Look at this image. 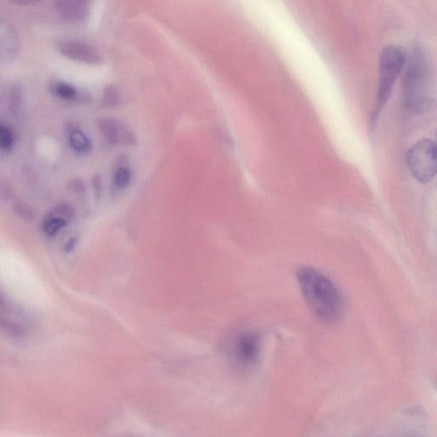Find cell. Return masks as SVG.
Listing matches in <instances>:
<instances>
[{
    "mask_svg": "<svg viewBox=\"0 0 437 437\" xmlns=\"http://www.w3.org/2000/svg\"><path fill=\"white\" fill-rule=\"evenodd\" d=\"M297 278L304 299L320 322L332 325L341 319L344 303L337 287L312 268L298 269Z\"/></svg>",
    "mask_w": 437,
    "mask_h": 437,
    "instance_id": "obj_1",
    "label": "cell"
},
{
    "mask_svg": "<svg viewBox=\"0 0 437 437\" xmlns=\"http://www.w3.org/2000/svg\"><path fill=\"white\" fill-rule=\"evenodd\" d=\"M406 70L402 79V96L406 110L415 114L425 113L434 104L429 63L425 51L415 46L406 53Z\"/></svg>",
    "mask_w": 437,
    "mask_h": 437,
    "instance_id": "obj_2",
    "label": "cell"
},
{
    "mask_svg": "<svg viewBox=\"0 0 437 437\" xmlns=\"http://www.w3.org/2000/svg\"><path fill=\"white\" fill-rule=\"evenodd\" d=\"M406 60V51L400 46L387 45L381 51L379 89L371 120L372 127L378 123L380 115L391 96L398 76L405 67Z\"/></svg>",
    "mask_w": 437,
    "mask_h": 437,
    "instance_id": "obj_3",
    "label": "cell"
},
{
    "mask_svg": "<svg viewBox=\"0 0 437 437\" xmlns=\"http://www.w3.org/2000/svg\"><path fill=\"white\" fill-rule=\"evenodd\" d=\"M406 166L416 181L427 184L436 173V147L431 139H422L409 148L406 155Z\"/></svg>",
    "mask_w": 437,
    "mask_h": 437,
    "instance_id": "obj_4",
    "label": "cell"
},
{
    "mask_svg": "<svg viewBox=\"0 0 437 437\" xmlns=\"http://www.w3.org/2000/svg\"><path fill=\"white\" fill-rule=\"evenodd\" d=\"M260 349L259 334L256 332H244L239 334L231 344V357L236 365L248 369L258 361Z\"/></svg>",
    "mask_w": 437,
    "mask_h": 437,
    "instance_id": "obj_5",
    "label": "cell"
},
{
    "mask_svg": "<svg viewBox=\"0 0 437 437\" xmlns=\"http://www.w3.org/2000/svg\"><path fill=\"white\" fill-rule=\"evenodd\" d=\"M59 51L64 57L77 62L96 64L102 60L96 47L80 41H64L60 43Z\"/></svg>",
    "mask_w": 437,
    "mask_h": 437,
    "instance_id": "obj_6",
    "label": "cell"
},
{
    "mask_svg": "<svg viewBox=\"0 0 437 437\" xmlns=\"http://www.w3.org/2000/svg\"><path fill=\"white\" fill-rule=\"evenodd\" d=\"M102 136L112 144H134L136 137L130 128L117 120L104 117L98 121Z\"/></svg>",
    "mask_w": 437,
    "mask_h": 437,
    "instance_id": "obj_7",
    "label": "cell"
},
{
    "mask_svg": "<svg viewBox=\"0 0 437 437\" xmlns=\"http://www.w3.org/2000/svg\"><path fill=\"white\" fill-rule=\"evenodd\" d=\"M20 38L14 26L0 17V61L15 59L20 50Z\"/></svg>",
    "mask_w": 437,
    "mask_h": 437,
    "instance_id": "obj_8",
    "label": "cell"
},
{
    "mask_svg": "<svg viewBox=\"0 0 437 437\" xmlns=\"http://www.w3.org/2000/svg\"><path fill=\"white\" fill-rule=\"evenodd\" d=\"M56 6L64 19L73 23L83 21L89 15L88 2L78 1V0H60L56 2Z\"/></svg>",
    "mask_w": 437,
    "mask_h": 437,
    "instance_id": "obj_9",
    "label": "cell"
},
{
    "mask_svg": "<svg viewBox=\"0 0 437 437\" xmlns=\"http://www.w3.org/2000/svg\"><path fill=\"white\" fill-rule=\"evenodd\" d=\"M68 140L71 147L74 151L80 155L87 154L91 149L92 144L88 137L83 131L73 128L68 135Z\"/></svg>",
    "mask_w": 437,
    "mask_h": 437,
    "instance_id": "obj_10",
    "label": "cell"
},
{
    "mask_svg": "<svg viewBox=\"0 0 437 437\" xmlns=\"http://www.w3.org/2000/svg\"><path fill=\"white\" fill-rule=\"evenodd\" d=\"M68 221L59 216L57 212L53 209L43 221V230L49 236H54L58 231L63 228L67 225Z\"/></svg>",
    "mask_w": 437,
    "mask_h": 437,
    "instance_id": "obj_11",
    "label": "cell"
},
{
    "mask_svg": "<svg viewBox=\"0 0 437 437\" xmlns=\"http://www.w3.org/2000/svg\"><path fill=\"white\" fill-rule=\"evenodd\" d=\"M51 90L56 97L64 100H74L78 97V92L74 85L63 81H54L51 85Z\"/></svg>",
    "mask_w": 437,
    "mask_h": 437,
    "instance_id": "obj_12",
    "label": "cell"
},
{
    "mask_svg": "<svg viewBox=\"0 0 437 437\" xmlns=\"http://www.w3.org/2000/svg\"><path fill=\"white\" fill-rule=\"evenodd\" d=\"M13 211L16 216L26 222H31L36 218V213L30 205L23 200H16L13 204Z\"/></svg>",
    "mask_w": 437,
    "mask_h": 437,
    "instance_id": "obj_13",
    "label": "cell"
},
{
    "mask_svg": "<svg viewBox=\"0 0 437 437\" xmlns=\"http://www.w3.org/2000/svg\"><path fill=\"white\" fill-rule=\"evenodd\" d=\"M15 143V135L11 128L0 122V149L7 152Z\"/></svg>",
    "mask_w": 437,
    "mask_h": 437,
    "instance_id": "obj_14",
    "label": "cell"
},
{
    "mask_svg": "<svg viewBox=\"0 0 437 437\" xmlns=\"http://www.w3.org/2000/svg\"><path fill=\"white\" fill-rule=\"evenodd\" d=\"M131 171L126 167H121L115 174V184L119 189H123L127 186L131 181Z\"/></svg>",
    "mask_w": 437,
    "mask_h": 437,
    "instance_id": "obj_15",
    "label": "cell"
},
{
    "mask_svg": "<svg viewBox=\"0 0 437 437\" xmlns=\"http://www.w3.org/2000/svg\"><path fill=\"white\" fill-rule=\"evenodd\" d=\"M121 100V93L115 85H110L105 88L104 93V104L107 106H114L119 104Z\"/></svg>",
    "mask_w": 437,
    "mask_h": 437,
    "instance_id": "obj_16",
    "label": "cell"
},
{
    "mask_svg": "<svg viewBox=\"0 0 437 437\" xmlns=\"http://www.w3.org/2000/svg\"><path fill=\"white\" fill-rule=\"evenodd\" d=\"M13 190L6 179L0 178V204L6 203L11 199Z\"/></svg>",
    "mask_w": 437,
    "mask_h": 437,
    "instance_id": "obj_17",
    "label": "cell"
},
{
    "mask_svg": "<svg viewBox=\"0 0 437 437\" xmlns=\"http://www.w3.org/2000/svg\"><path fill=\"white\" fill-rule=\"evenodd\" d=\"M8 312V303L6 302V299L2 297V295L0 294V318H1L3 316H7L6 315Z\"/></svg>",
    "mask_w": 437,
    "mask_h": 437,
    "instance_id": "obj_18",
    "label": "cell"
},
{
    "mask_svg": "<svg viewBox=\"0 0 437 437\" xmlns=\"http://www.w3.org/2000/svg\"><path fill=\"white\" fill-rule=\"evenodd\" d=\"M75 244V238L70 239V241H68L67 243L66 251H70L72 248H74Z\"/></svg>",
    "mask_w": 437,
    "mask_h": 437,
    "instance_id": "obj_19",
    "label": "cell"
},
{
    "mask_svg": "<svg viewBox=\"0 0 437 437\" xmlns=\"http://www.w3.org/2000/svg\"><path fill=\"white\" fill-rule=\"evenodd\" d=\"M405 437H411V436H405Z\"/></svg>",
    "mask_w": 437,
    "mask_h": 437,
    "instance_id": "obj_20",
    "label": "cell"
}]
</instances>
